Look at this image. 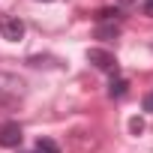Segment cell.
<instances>
[{
  "instance_id": "cell-7",
  "label": "cell",
  "mask_w": 153,
  "mask_h": 153,
  "mask_svg": "<svg viewBox=\"0 0 153 153\" xmlns=\"http://www.w3.org/2000/svg\"><path fill=\"white\" fill-rule=\"evenodd\" d=\"M33 150H39V153H60V147H57V141H51V138H39Z\"/></svg>"
},
{
  "instance_id": "cell-9",
  "label": "cell",
  "mask_w": 153,
  "mask_h": 153,
  "mask_svg": "<svg viewBox=\"0 0 153 153\" xmlns=\"http://www.w3.org/2000/svg\"><path fill=\"white\" fill-rule=\"evenodd\" d=\"M129 129H132L135 135H138V132H144V120H141V117H132V120H129Z\"/></svg>"
},
{
  "instance_id": "cell-2",
  "label": "cell",
  "mask_w": 153,
  "mask_h": 153,
  "mask_svg": "<svg viewBox=\"0 0 153 153\" xmlns=\"http://www.w3.org/2000/svg\"><path fill=\"white\" fill-rule=\"evenodd\" d=\"M87 60L99 69V72H108V75H117V57L105 48H90L87 51Z\"/></svg>"
},
{
  "instance_id": "cell-1",
  "label": "cell",
  "mask_w": 153,
  "mask_h": 153,
  "mask_svg": "<svg viewBox=\"0 0 153 153\" xmlns=\"http://www.w3.org/2000/svg\"><path fill=\"white\" fill-rule=\"evenodd\" d=\"M27 93V81L18 78L12 72H0V108H12L24 99Z\"/></svg>"
},
{
  "instance_id": "cell-12",
  "label": "cell",
  "mask_w": 153,
  "mask_h": 153,
  "mask_svg": "<svg viewBox=\"0 0 153 153\" xmlns=\"http://www.w3.org/2000/svg\"><path fill=\"white\" fill-rule=\"evenodd\" d=\"M117 3H120V6H126V3H135V0H117Z\"/></svg>"
},
{
  "instance_id": "cell-5",
  "label": "cell",
  "mask_w": 153,
  "mask_h": 153,
  "mask_svg": "<svg viewBox=\"0 0 153 153\" xmlns=\"http://www.w3.org/2000/svg\"><path fill=\"white\" fill-rule=\"evenodd\" d=\"M117 33H120V27H117V21H99V27H96V39H117Z\"/></svg>"
},
{
  "instance_id": "cell-4",
  "label": "cell",
  "mask_w": 153,
  "mask_h": 153,
  "mask_svg": "<svg viewBox=\"0 0 153 153\" xmlns=\"http://www.w3.org/2000/svg\"><path fill=\"white\" fill-rule=\"evenodd\" d=\"M24 141V129L15 123V120H6V123H0V147H18Z\"/></svg>"
},
{
  "instance_id": "cell-8",
  "label": "cell",
  "mask_w": 153,
  "mask_h": 153,
  "mask_svg": "<svg viewBox=\"0 0 153 153\" xmlns=\"http://www.w3.org/2000/svg\"><path fill=\"white\" fill-rule=\"evenodd\" d=\"M96 21H120V9H99L96 12Z\"/></svg>"
},
{
  "instance_id": "cell-3",
  "label": "cell",
  "mask_w": 153,
  "mask_h": 153,
  "mask_svg": "<svg viewBox=\"0 0 153 153\" xmlns=\"http://www.w3.org/2000/svg\"><path fill=\"white\" fill-rule=\"evenodd\" d=\"M0 36H3L6 42L24 39V21L18 15H0Z\"/></svg>"
},
{
  "instance_id": "cell-6",
  "label": "cell",
  "mask_w": 153,
  "mask_h": 153,
  "mask_svg": "<svg viewBox=\"0 0 153 153\" xmlns=\"http://www.w3.org/2000/svg\"><path fill=\"white\" fill-rule=\"evenodd\" d=\"M126 90H129V81L126 78H111V84H108V96L111 99H120V96H126Z\"/></svg>"
},
{
  "instance_id": "cell-13",
  "label": "cell",
  "mask_w": 153,
  "mask_h": 153,
  "mask_svg": "<svg viewBox=\"0 0 153 153\" xmlns=\"http://www.w3.org/2000/svg\"><path fill=\"white\" fill-rule=\"evenodd\" d=\"M27 153H39V150H27Z\"/></svg>"
},
{
  "instance_id": "cell-14",
  "label": "cell",
  "mask_w": 153,
  "mask_h": 153,
  "mask_svg": "<svg viewBox=\"0 0 153 153\" xmlns=\"http://www.w3.org/2000/svg\"><path fill=\"white\" fill-rule=\"evenodd\" d=\"M42 3H51V0H42Z\"/></svg>"
},
{
  "instance_id": "cell-10",
  "label": "cell",
  "mask_w": 153,
  "mask_h": 153,
  "mask_svg": "<svg viewBox=\"0 0 153 153\" xmlns=\"http://www.w3.org/2000/svg\"><path fill=\"white\" fill-rule=\"evenodd\" d=\"M144 111H150V114H153V93H147V96H144Z\"/></svg>"
},
{
  "instance_id": "cell-11",
  "label": "cell",
  "mask_w": 153,
  "mask_h": 153,
  "mask_svg": "<svg viewBox=\"0 0 153 153\" xmlns=\"http://www.w3.org/2000/svg\"><path fill=\"white\" fill-rule=\"evenodd\" d=\"M144 12H147V15L153 18V0H144Z\"/></svg>"
}]
</instances>
